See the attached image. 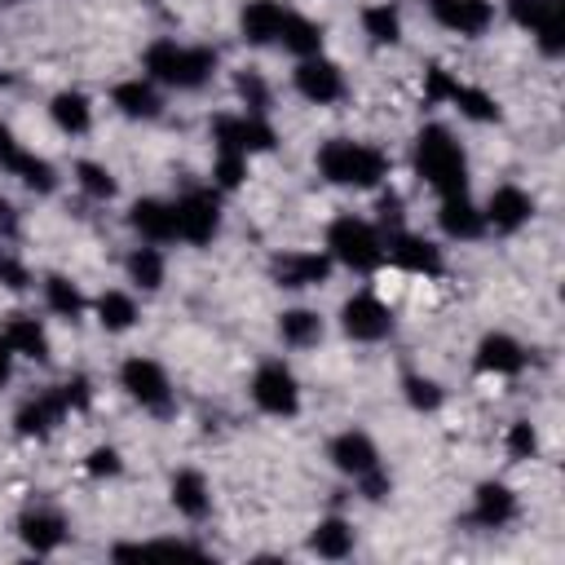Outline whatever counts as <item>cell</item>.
Here are the masks:
<instances>
[{
	"label": "cell",
	"instance_id": "35",
	"mask_svg": "<svg viewBox=\"0 0 565 565\" xmlns=\"http://www.w3.org/2000/svg\"><path fill=\"white\" fill-rule=\"evenodd\" d=\"M44 309L49 313H57L62 322H84V309H88V300H84V291L66 278V274H44Z\"/></svg>",
	"mask_w": 565,
	"mask_h": 565
},
{
	"label": "cell",
	"instance_id": "16",
	"mask_svg": "<svg viewBox=\"0 0 565 565\" xmlns=\"http://www.w3.org/2000/svg\"><path fill=\"white\" fill-rule=\"evenodd\" d=\"M384 260H393L397 269L406 274H419V278H437L446 269V256L433 238L424 234H411V230H388L384 238Z\"/></svg>",
	"mask_w": 565,
	"mask_h": 565
},
{
	"label": "cell",
	"instance_id": "11",
	"mask_svg": "<svg viewBox=\"0 0 565 565\" xmlns=\"http://www.w3.org/2000/svg\"><path fill=\"white\" fill-rule=\"evenodd\" d=\"M0 172L18 177L31 194H53V190H57V168H53L44 154L26 150V146L18 141V132H13L4 119H0Z\"/></svg>",
	"mask_w": 565,
	"mask_h": 565
},
{
	"label": "cell",
	"instance_id": "28",
	"mask_svg": "<svg viewBox=\"0 0 565 565\" xmlns=\"http://www.w3.org/2000/svg\"><path fill=\"white\" fill-rule=\"evenodd\" d=\"M0 335L9 340L13 358L40 362V366L53 358V340H49V331H44V322H40L35 313H9V322H4V331H0Z\"/></svg>",
	"mask_w": 565,
	"mask_h": 565
},
{
	"label": "cell",
	"instance_id": "26",
	"mask_svg": "<svg viewBox=\"0 0 565 565\" xmlns=\"http://www.w3.org/2000/svg\"><path fill=\"white\" fill-rule=\"evenodd\" d=\"M282 18H287V4H282V0H247V4L238 9V35H243L252 49L278 44Z\"/></svg>",
	"mask_w": 565,
	"mask_h": 565
},
{
	"label": "cell",
	"instance_id": "46",
	"mask_svg": "<svg viewBox=\"0 0 565 565\" xmlns=\"http://www.w3.org/2000/svg\"><path fill=\"white\" fill-rule=\"evenodd\" d=\"M380 225L384 230H402V199L388 190V194H380Z\"/></svg>",
	"mask_w": 565,
	"mask_h": 565
},
{
	"label": "cell",
	"instance_id": "1",
	"mask_svg": "<svg viewBox=\"0 0 565 565\" xmlns=\"http://www.w3.org/2000/svg\"><path fill=\"white\" fill-rule=\"evenodd\" d=\"M411 163H415V177L437 194H468V150L463 141L446 128V124H424L415 132V146H411Z\"/></svg>",
	"mask_w": 565,
	"mask_h": 565
},
{
	"label": "cell",
	"instance_id": "43",
	"mask_svg": "<svg viewBox=\"0 0 565 565\" xmlns=\"http://www.w3.org/2000/svg\"><path fill=\"white\" fill-rule=\"evenodd\" d=\"M84 472H88V477H119V472H124V459H119L115 446H93V450L84 455Z\"/></svg>",
	"mask_w": 565,
	"mask_h": 565
},
{
	"label": "cell",
	"instance_id": "37",
	"mask_svg": "<svg viewBox=\"0 0 565 565\" xmlns=\"http://www.w3.org/2000/svg\"><path fill=\"white\" fill-rule=\"evenodd\" d=\"M75 185H79L93 203H110V199L119 194L115 172H110L106 163H97V159H79V163H75Z\"/></svg>",
	"mask_w": 565,
	"mask_h": 565
},
{
	"label": "cell",
	"instance_id": "7",
	"mask_svg": "<svg viewBox=\"0 0 565 565\" xmlns=\"http://www.w3.org/2000/svg\"><path fill=\"white\" fill-rule=\"evenodd\" d=\"M247 393H252L256 411L269 415V419H296V415H300V380H296L291 366L278 362V358H269V362L256 366Z\"/></svg>",
	"mask_w": 565,
	"mask_h": 565
},
{
	"label": "cell",
	"instance_id": "38",
	"mask_svg": "<svg viewBox=\"0 0 565 565\" xmlns=\"http://www.w3.org/2000/svg\"><path fill=\"white\" fill-rule=\"evenodd\" d=\"M402 397H406V406H411V411H419V415H433V411H441V402H446V388H441L433 375H419V371H411V375H402Z\"/></svg>",
	"mask_w": 565,
	"mask_h": 565
},
{
	"label": "cell",
	"instance_id": "31",
	"mask_svg": "<svg viewBox=\"0 0 565 565\" xmlns=\"http://www.w3.org/2000/svg\"><path fill=\"white\" fill-rule=\"evenodd\" d=\"M322 335H327V322H322L318 309L296 305V309H282L278 313V340L287 349H313V344H322Z\"/></svg>",
	"mask_w": 565,
	"mask_h": 565
},
{
	"label": "cell",
	"instance_id": "49",
	"mask_svg": "<svg viewBox=\"0 0 565 565\" xmlns=\"http://www.w3.org/2000/svg\"><path fill=\"white\" fill-rule=\"evenodd\" d=\"M0 4H4V0H0Z\"/></svg>",
	"mask_w": 565,
	"mask_h": 565
},
{
	"label": "cell",
	"instance_id": "40",
	"mask_svg": "<svg viewBox=\"0 0 565 565\" xmlns=\"http://www.w3.org/2000/svg\"><path fill=\"white\" fill-rule=\"evenodd\" d=\"M234 93L247 115H269V84L260 71H234Z\"/></svg>",
	"mask_w": 565,
	"mask_h": 565
},
{
	"label": "cell",
	"instance_id": "30",
	"mask_svg": "<svg viewBox=\"0 0 565 565\" xmlns=\"http://www.w3.org/2000/svg\"><path fill=\"white\" fill-rule=\"evenodd\" d=\"M124 274H128V282H132L137 291L154 296V291L163 287V278H168V256L159 252V243H137V247L128 252V260H124Z\"/></svg>",
	"mask_w": 565,
	"mask_h": 565
},
{
	"label": "cell",
	"instance_id": "12",
	"mask_svg": "<svg viewBox=\"0 0 565 565\" xmlns=\"http://www.w3.org/2000/svg\"><path fill=\"white\" fill-rule=\"evenodd\" d=\"M340 331L358 344H380L393 335V309L375 291H353L340 305Z\"/></svg>",
	"mask_w": 565,
	"mask_h": 565
},
{
	"label": "cell",
	"instance_id": "36",
	"mask_svg": "<svg viewBox=\"0 0 565 565\" xmlns=\"http://www.w3.org/2000/svg\"><path fill=\"white\" fill-rule=\"evenodd\" d=\"M362 35L375 44V49H397L402 44V9L380 0V4H366L362 9Z\"/></svg>",
	"mask_w": 565,
	"mask_h": 565
},
{
	"label": "cell",
	"instance_id": "24",
	"mask_svg": "<svg viewBox=\"0 0 565 565\" xmlns=\"http://www.w3.org/2000/svg\"><path fill=\"white\" fill-rule=\"evenodd\" d=\"M128 225H132V234L141 238V243H177V216H172V199H154V194H146V199H137L132 207H128Z\"/></svg>",
	"mask_w": 565,
	"mask_h": 565
},
{
	"label": "cell",
	"instance_id": "23",
	"mask_svg": "<svg viewBox=\"0 0 565 565\" xmlns=\"http://www.w3.org/2000/svg\"><path fill=\"white\" fill-rule=\"evenodd\" d=\"M110 106H115L124 119L150 124V119H159V115H163V93H159V84H154V79L132 75V79H119V84L110 88Z\"/></svg>",
	"mask_w": 565,
	"mask_h": 565
},
{
	"label": "cell",
	"instance_id": "47",
	"mask_svg": "<svg viewBox=\"0 0 565 565\" xmlns=\"http://www.w3.org/2000/svg\"><path fill=\"white\" fill-rule=\"evenodd\" d=\"M13 238H18V207L0 199V243H13Z\"/></svg>",
	"mask_w": 565,
	"mask_h": 565
},
{
	"label": "cell",
	"instance_id": "32",
	"mask_svg": "<svg viewBox=\"0 0 565 565\" xmlns=\"http://www.w3.org/2000/svg\"><path fill=\"white\" fill-rule=\"evenodd\" d=\"M353 547H358V534L344 516H322L309 530V552L322 561H344V556H353Z\"/></svg>",
	"mask_w": 565,
	"mask_h": 565
},
{
	"label": "cell",
	"instance_id": "20",
	"mask_svg": "<svg viewBox=\"0 0 565 565\" xmlns=\"http://www.w3.org/2000/svg\"><path fill=\"white\" fill-rule=\"evenodd\" d=\"M516 516H521V499H516V490L508 481H481L472 490V512H468L472 525H481V530H508Z\"/></svg>",
	"mask_w": 565,
	"mask_h": 565
},
{
	"label": "cell",
	"instance_id": "14",
	"mask_svg": "<svg viewBox=\"0 0 565 565\" xmlns=\"http://www.w3.org/2000/svg\"><path fill=\"white\" fill-rule=\"evenodd\" d=\"M534 212H539L534 194L521 190V185H512V181L494 185V190L486 194V203H481L486 230H494V234H521V230L534 221Z\"/></svg>",
	"mask_w": 565,
	"mask_h": 565
},
{
	"label": "cell",
	"instance_id": "34",
	"mask_svg": "<svg viewBox=\"0 0 565 565\" xmlns=\"http://www.w3.org/2000/svg\"><path fill=\"white\" fill-rule=\"evenodd\" d=\"M93 313H97V327H102V331H110V335L132 331V327H137V318H141V309H137L132 291H119V287L102 291V296L93 300Z\"/></svg>",
	"mask_w": 565,
	"mask_h": 565
},
{
	"label": "cell",
	"instance_id": "9",
	"mask_svg": "<svg viewBox=\"0 0 565 565\" xmlns=\"http://www.w3.org/2000/svg\"><path fill=\"white\" fill-rule=\"evenodd\" d=\"M508 18L534 35L543 57L565 53V4L561 0H508Z\"/></svg>",
	"mask_w": 565,
	"mask_h": 565
},
{
	"label": "cell",
	"instance_id": "2",
	"mask_svg": "<svg viewBox=\"0 0 565 565\" xmlns=\"http://www.w3.org/2000/svg\"><path fill=\"white\" fill-rule=\"evenodd\" d=\"M313 168L327 185L335 190H380L388 181V168L393 159L371 146V141H353V137H331L318 146L313 154Z\"/></svg>",
	"mask_w": 565,
	"mask_h": 565
},
{
	"label": "cell",
	"instance_id": "10",
	"mask_svg": "<svg viewBox=\"0 0 565 565\" xmlns=\"http://www.w3.org/2000/svg\"><path fill=\"white\" fill-rule=\"evenodd\" d=\"M212 141H216V150H234V154H265V150H274L278 146V132H274V124H269V115H247V110H238V115H216L212 119Z\"/></svg>",
	"mask_w": 565,
	"mask_h": 565
},
{
	"label": "cell",
	"instance_id": "13",
	"mask_svg": "<svg viewBox=\"0 0 565 565\" xmlns=\"http://www.w3.org/2000/svg\"><path fill=\"white\" fill-rule=\"evenodd\" d=\"M291 88H296L309 106H335V102L349 93L340 62H331V57H322V53H313V57H296Z\"/></svg>",
	"mask_w": 565,
	"mask_h": 565
},
{
	"label": "cell",
	"instance_id": "25",
	"mask_svg": "<svg viewBox=\"0 0 565 565\" xmlns=\"http://www.w3.org/2000/svg\"><path fill=\"white\" fill-rule=\"evenodd\" d=\"M168 503L185 521H207V512H212V486H207V477L199 468H177L172 481H168Z\"/></svg>",
	"mask_w": 565,
	"mask_h": 565
},
{
	"label": "cell",
	"instance_id": "22",
	"mask_svg": "<svg viewBox=\"0 0 565 565\" xmlns=\"http://www.w3.org/2000/svg\"><path fill=\"white\" fill-rule=\"evenodd\" d=\"M18 539H22V547L26 552H35V556H49V552H57L62 543H66V516L57 512V508H26L22 516H18Z\"/></svg>",
	"mask_w": 565,
	"mask_h": 565
},
{
	"label": "cell",
	"instance_id": "33",
	"mask_svg": "<svg viewBox=\"0 0 565 565\" xmlns=\"http://www.w3.org/2000/svg\"><path fill=\"white\" fill-rule=\"evenodd\" d=\"M322 40H327L322 22H313V18L296 13V9H287L282 31H278V49H287L291 57H313V53H322Z\"/></svg>",
	"mask_w": 565,
	"mask_h": 565
},
{
	"label": "cell",
	"instance_id": "29",
	"mask_svg": "<svg viewBox=\"0 0 565 565\" xmlns=\"http://www.w3.org/2000/svg\"><path fill=\"white\" fill-rule=\"evenodd\" d=\"M49 119H53L57 132L84 137V132L93 128V102H88V93H79V88L53 93V97H49Z\"/></svg>",
	"mask_w": 565,
	"mask_h": 565
},
{
	"label": "cell",
	"instance_id": "21",
	"mask_svg": "<svg viewBox=\"0 0 565 565\" xmlns=\"http://www.w3.org/2000/svg\"><path fill=\"white\" fill-rule=\"evenodd\" d=\"M71 411H66V402H62V393L57 388H44V393H31L18 411H13V433L18 437H49V433H57V424L66 419Z\"/></svg>",
	"mask_w": 565,
	"mask_h": 565
},
{
	"label": "cell",
	"instance_id": "27",
	"mask_svg": "<svg viewBox=\"0 0 565 565\" xmlns=\"http://www.w3.org/2000/svg\"><path fill=\"white\" fill-rule=\"evenodd\" d=\"M437 225H441V234L455 238V243H472V238L486 234V216H481V207H477L468 194H446V199H437Z\"/></svg>",
	"mask_w": 565,
	"mask_h": 565
},
{
	"label": "cell",
	"instance_id": "15",
	"mask_svg": "<svg viewBox=\"0 0 565 565\" xmlns=\"http://www.w3.org/2000/svg\"><path fill=\"white\" fill-rule=\"evenodd\" d=\"M327 459H331V468H335L340 477H349V481H362V477H371L375 468H384V463H380V446H375V437H371L366 428H344V433H335V437L327 441Z\"/></svg>",
	"mask_w": 565,
	"mask_h": 565
},
{
	"label": "cell",
	"instance_id": "48",
	"mask_svg": "<svg viewBox=\"0 0 565 565\" xmlns=\"http://www.w3.org/2000/svg\"><path fill=\"white\" fill-rule=\"evenodd\" d=\"M9 375H13V349H9V340L0 335V388L9 384Z\"/></svg>",
	"mask_w": 565,
	"mask_h": 565
},
{
	"label": "cell",
	"instance_id": "45",
	"mask_svg": "<svg viewBox=\"0 0 565 565\" xmlns=\"http://www.w3.org/2000/svg\"><path fill=\"white\" fill-rule=\"evenodd\" d=\"M57 393H62L66 411H88V402H93V384H88V375H71V380H62Z\"/></svg>",
	"mask_w": 565,
	"mask_h": 565
},
{
	"label": "cell",
	"instance_id": "18",
	"mask_svg": "<svg viewBox=\"0 0 565 565\" xmlns=\"http://www.w3.org/2000/svg\"><path fill=\"white\" fill-rule=\"evenodd\" d=\"M428 13L441 31L463 35V40H477L494 26V4L490 0H428Z\"/></svg>",
	"mask_w": 565,
	"mask_h": 565
},
{
	"label": "cell",
	"instance_id": "42",
	"mask_svg": "<svg viewBox=\"0 0 565 565\" xmlns=\"http://www.w3.org/2000/svg\"><path fill=\"white\" fill-rule=\"evenodd\" d=\"M243 181H247V154L216 150V163H212V185H216V190H238Z\"/></svg>",
	"mask_w": 565,
	"mask_h": 565
},
{
	"label": "cell",
	"instance_id": "4",
	"mask_svg": "<svg viewBox=\"0 0 565 565\" xmlns=\"http://www.w3.org/2000/svg\"><path fill=\"white\" fill-rule=\"evenodd\" d=\"M322 252L331 256V265H344L353 274H375L384 265V230L371 225L366 216H335L327 225V238H322Z\"/></svg>",
	"mask_w": 565,
	"mask_h": 565
},
{
	"label": "cell",
	"instance_id": "39",
	"mask_svg": "<svg viewBox=\"0 0 565 565\" xmlns=\"http://www.w3.org/2000/svg\"><path fill=\"white\" fill-rule=\"evenodd\" d=\"M110 556L115 561H128V556H203V547L190 539H150V543H115Z\"/></svg>",
	"mask_w": 565,
	"mask_h": 565
},
{
	"label": "cell",
	"instance_id": "5",
	"mask_svg": "<svg viewBox=\"0 0 565 565\" xmlns=\"http://www.w3.org/2000/svg\"><path fill=\"white\" fill-rule=\"evenodd\" d=\"M177 238L190 247H207L221 234V190L216 185H190L172 199Z\"/></svg>",
	"mask_w": 565,
	"mask_h": 565
},
{
	"label": "cell",
	"instance_id": "3",
	"mask_svg": "<svg viewBox=\"0 0 565 565\" xmlns=\"http://www.w3.org/2000/svg\"><path fill=\"white\" fill-rule=\"evenodd\" d=\"M221 66V53L207 44H181V40H154L141 53V71L146 79H154L159 88H177V93H194L203 88Z\"/></svg>",
	"mask_w": 565,
	"mask_h": 565
},
{
	"label": "cell",
	"instance_id": "41",
	"mask_svg": "<svg viewBox=\"0 0 565 565\" xmlns=\"http://www.w3.org/2000/svg\"><path fill=\"white\" fill-rule=\"evenodd\" d=\"M503 450H508L512 463L534 459V455H539V433H534V424H530V419H512L508 433H503Z\"/></svg>",
	"mask_w": 565,
	"mask_h": 565
},
{
	"label": "cell",
	"instance_id": "17",
	"mask_svg": "<svg viewBox=\"0 0 565 565\" xmlns=\"http://www.w3.org/2000/svg\"><path fill=\"white\" fill-rule=\"evenodd\" d=\"M269 278L282 291H305V287H322L331 278V256L327 252H278L269 260Z\"/></svg>",
	"mask_w": 565,
	"mask_h": 565
},
{
	"label": "cell",
	"instance_id": "19",
	"mask_svg": "<svg viewBox=\"0 0 565 565\" xmlns=\"http://www.w3.org/2000/svg\"><path fill=\"white\" fill-rule=\"evenodd\" d=\"M525 362H530L525 344H521L516 335H508V331H486V335L477 340V349H472V366H477L481 375L508 380V375H521Z\"/></svg>",
	"mask_w": 565,
	"mask_h": 565
},
{
	"label": "cell",
	"instance_id": "8",
	"mask_svg": "<svg viewBox=\"0 0 565 565\" xmlns=\"http://www.w3.org/2000/svg\"><path fill=\"white\" fill-rule=\"evenodd\" d=\"M424 97L428 102H446V106H455L463 119H472V124H499V102L486 93V88H477V84H463V79H455L450 71H441V66H433L428 71V84H424Z\"/></svg>",
	"mask_w": 565,
	"mask_h": 565
},
{
	"label": "cell",
	"instance_id": "44",
	"mask_svg": "<svg viewBox=\"0 0 565 565\" xmlns=\"http://www.w3.org/2000/svg\"><path fill=\"white\" fill-rule=\"evenodd\" d=\"M0 282H4L9 291H26V287H31V274H26V265L9 252V243H0Z\"/></svg>",
	"mask_w": 565,
	"mask_h": 565
},
{
	"label": "cell",
	"instance_id": "6",
	"mask_svg": "<svg viewBox=\"0 0 565 565\" xmlns=\"http://www.w3.org/2000/svg\"><path fill=\"white\" fill-rule=\"evenodd\" d=\"M119 388L128 393V402H137L141 411H150V415H172V380H168V371L154 362V358H146V353H132V358H124V366H119Z\"/></svg>",
	"mask_w": 565,
	"mask_h": 565
}]
</instances>
